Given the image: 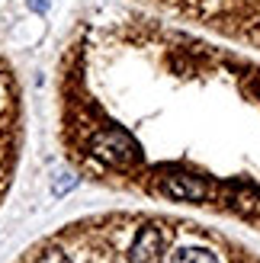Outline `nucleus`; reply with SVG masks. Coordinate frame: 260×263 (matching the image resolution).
I'll return each mask as SVG.
<instances>
[{
  "mask_svg": "<svg viewBox=\"0 0 260 263\" xmlns=\"http://www.w3.org/2000/svg\"><path fill=\"white\" fill-rule=\"evenodd\" d=\"M16 263H260L251 251L196 225L148 212H100L26 247Z\"/></svg>",
  "mask_w": 260,
  "mask_h": 263,
  "instance_id": "f257e3e1",
  "label": "nucleus"
},
{
  "mask_svg": "<svg viewBox=\"0 0 260 263\" xmlns=\"http://www.w3.org/2000/svg\"><path fill=\"white\" fill-rule=\"evenodd\" d=\"M141 4L212 29L231 42L260 48V0H141Z\"/></svg>",
  "mask_w": 260,
  "mask_h": 263,
  "instance_id": "f03ea898",
  "label": "nucleus"
},
{
  "mask_svg": "<svg viewBox=\"0 0 260 263\" xmlns=\"http://www.w3.org/2000/svg\"><path fill=\"white\" fill-rule=\"evenodd\" d=\"M23 148V97L13 68L0 58V205L16 177Z\"/></svg>",
  "mask_w": 260,
  "mask_h": 263,
  "instance_id": "7ed1b4c3",
  "label": "nucleus"
},
{
  "mask_svg": "<svg viewBox=\"0 0 260 263\" xmlns=\"http://www.w3.org/2000/svg\"><path fill=\"white\" fill-rule=\"evenodd\" d=\"M29 7H32V10H39V13H45V10H48L45 0H29Z\"/></svg>",
  "mask_w": 260,
  "mask_h": 263,
  "instance_id": "20e7f679",
  "label": "nucleus"
}]
</instances>
